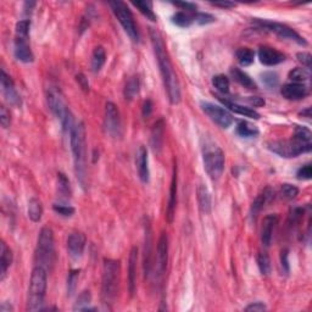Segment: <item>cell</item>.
<instances>
[{
	"mask_svg": "<svg viewBox=\"0 0 312 312\" xmlns=\"http://www.w3.org/2000/svg\"><path fill=\"white\" fill-rule=\"evenodd\" d=\"M231 75H232L233 80L237 82L238 84H241L242 87L247 88V89H250V90L257 89L256 83H255L253 78H251L248 74H245L244 71H242L241 68L233 67L231 70Z\"/></svg>",
	"mask_w": 312,
	"mask_h": 312,
	"instance_id": "f1b7e54d",
	"label": "cell"
},
{
	"mask_svg": "<svg viewBox=\"0 0 312 312\" xmlns=\"http://www.w3.org/2000/svg\"><path fill=\"white\" fill-rule=\"evenodd\" d=\"M133 5L146 16L148 20L156 22V15L154 14L153 3L151 2H134Z\"/></svg>",
	"mask_w": 312,
	"mask_h": 312,
	"instance_id": "74e56055",
	"label": "cell"
},
{
	"mask_svg": "<svg viewBox=\"0 0 312 312\" xmlns=\"http://www.w3.org/2000/svg\"><path fill=\"white\" fill-rule=\"evenodd\" d=\"M172 22L178 27L188 28L194 22V15L191 12L178 11L172 16Z\"/></svg>",
	"mask_w": 312,
	"mask_h": 312,
	"instance_id": "e575fe53",
	"label": "cell"
},
{
	"mask_svg": "<svg viewBox=\"0 0 312 312\" xmlns=\"http://www.w3.org/2000/svg\"><path fill=\"white\" fill-rule=\"evenodd\" d=\"M261 80H262L265 86L267 88H271V89H275L279 83L278 75H277L276 72H263V74L261 75Z\"/></svg>",
	"mask_w": 312,
	"mask_h": 312,
	"instance_id": "ee69618b",
	"label": "cell"
},
{
	"mask_svg": "<svg viewBox=\"0 0 312 312\" xmlns=\"http://www.w3.org/2000/svg\"><path fill=\"white\" fill-rule=\"evenodd\" d=\"M173 5L178 6L182 10H185L187 12H194L197 10V5L194 3H188V2H182V3H173Z\"/></svg>",
	"mask_w": 312,
	"mask_h": 312,
	"instance_id": "f5cc1de1",
	"label": "cell"
},
{
	"mask_svg": "<svg viewBox=\"0 0 312 312\" xmlns=\"http://www.w3.org/2000/svg\"><path fill=\"white\" fill-rule=\"evenodd\" d=\"M137 263L138 248L133 247L129 251L128 260V291L131 296H133L135 291H137Z\"/></svg>",
	"mask_w": 312,
	"mask_h": 312,
	"instance_id": "7402d4cb",
	"label": "cell"
},
{
	"mask_svg": "<svg viewBox=\"0 0 312 312\" xmlns=\"http://www.w3.org/2000/svg\"><path fill=\"white\" fill-rule=\"evenodd\" d=\"M257 54L260 62L265 66H276L285 61V55L280 53L279 50L271 48V46H261Z\"/></svg>",
	"mask_w": 312,
	"mask_h": 312,
	"instance_id": "ac0fdd59",
	"label": "cell"
},
{
	"mask_svg": "<svg viewBox=\"0 0 312 312\" xmlns=\"http://www.w3.org/2000/svg\"><path fill=\"white\" fill-rule=\"evenodd\" d=\"M299 115L302 116V117L310 119L311 118V108H306L305 110H302V111L299 113Z\"/></svg>",
	"mask_w": 312,
	"mask_h": 312,
	"instance_id": "91938a15",
	"label": "cell"
},
{
	"mask_svg": "<svg viewBox=\"0 0 312 312\" xmlns=\"http://www.w3.org/2000/svg\"><path fill=\"white\" fill-rule=\"evenodd\" d=\"M273 190L271 188H266L261 194H258L256 197V199L254 200L253 205H251V209H250V215L253 221L256 220V217L258 213L262 211V209L265 207V205H266L269 201L273 198Z\"/></svg>",
	"mask_w": 312,
	"mask_h": 312,
	"instance_id": "484cf974",
	"label": "cell"
},
{
	"mask_svg": "<svg viewBox=\"0 0 312 312\" xmlns=\"http://www.w3.org/2000/svg\"><path fill=\"white\" fill-rule=\"evenodd\" d=\"M201 109L203 111L209 116L210 119H212L217 126H220L221 128L227 129L233 124L234 118L225 108L222 106L216 105V104L204 102L201 103Z\"/></svg>",
	"mask_w": 312,
	"mask_h": 312,
	"instance_id": "7c38bea8",
	"label": "cell"
},
{
	"mask_svg": "<svg viewBox=\"0 0 312 312\" xmlns=\"http://www.w3.org/2000/svg\"><path fill=\"white\" fill-rule=\"evenodd\" d=\"M213 6H217V8H222V9H232V8H235V3H232V2H215L212 3Z\"/></svg>",
	"mask_w": 312,
	"mask_h": 312,
	"instance_id": "9f6ffc18",
	"label": "cell"
},
{
	"mask_svg": "<svg viewBox=\"0 0 312 312\" xmlns=\"http://www.w3.org/2000/svg\"><path fill=\"white\" fill-rule=\"evenodd\" d=\"M92 304V293L90 291H83L78 295L77 300L75 302V311H84V308Z\"/></svg>",
	"mask_w": 312,
	"mask_h": 312,
	"instance_id": "f35d334b",
	"label": "cell"
},
{
	"mask_svg": "<svg viewBox=\"0 0 312 312\" xmlns=\"http://www.w3.org/2000/svg\"><path fill=\"white\" fill-rule=\"evenodd\" d=\"M167 262H169V238L166 233H162L157 244V271L159 278L165 276Z\"/></svg>",
	"mask_w": 312,
	"mask_h": 312,
	"instance_id": "ffe728a7",
	"label": "cell"
},
{
	"mask_svg": "<svg viewBox=\"0 0 312 312\" xmlns=\"http://www.w3.org/2000/svg\"><path fill=\"white\" fill-rule=\"evenodd\" d=\"M135 165H137L138 176L143 183H148L150 179L149 171V157H148V150L144 146H140L137 151V159H135Z\"/></svg>",
	"mask_w": 312,
	"mask_h": 312,
	"instance_id": "44dd1931",
	"label": "cell"
},
{
	"mask_svg": "<svg viewBox=\"0 0 312 312\" xmlns=\"http://www.w3.org/2000/svg\"><path fill=\"white\" fill-rule=\"evenodd\" d=\"M80 270H71L70 273L67 276V295L72 296L76 293L77 289V283L78 278H80Z\"/></svg>",
	"mask_w": 312,
	"mask_h": 312,
	"instance_id": "b9f144b4",
	"label": "cell"
},
{
	"mask_svg": "<svg viewBox=\"0 0 312 312\" xmlns=\"http://www.w3.org/2000/svg\"><path fill=\"white\" fill-rule=\"evenodd\" d=\"M235 56H237L238 62L244 67L250 66L255 60V52L250 48H239L235 52Z\"/></svg>",
	"mask_w": 312,
	"mask_h": 312,
	"instance_id": "d590c367",
	"label": "cell"
},
{
	"mask_svg": "<svg viewBox=\"0 0 312 312\" xmlns=\"http://www.w3.org/2000/svg\"><path fill=\"white\" fill-rule=\"evenodd\" d=\"M0 82H2V90L3 94H4L5 100L8 102L10 105L16 106V108H20L22 105V100L18 92L15 88L14 81L11 80V77L4 70H2V76H0Z\"/></svg>",
	"mask_w": 312,
	"mask_h": 312,
	"instance_id": "5bb4252c",
	"label": "cell"
},
{
	"mask_svg": "<svg viewBox=\"0 0 312 312\" xmlns=\"http://www.w3.org/2000/svg\"><path fill=\"white\" fill-rule=\"evenodd\" d=\"M58 194L62 200H68L72 194L70 181L66 177L65 173L62 172L58 173Z\"/></svg>",
	"mask_w": 312,
	"mask_h": 312,
	"instance_id": "836d02e7",
	"label": "cell"
},
{
	"mask_svg": "<svg viewBox=\"0 0 312 312\" xmlns=\"http://www.w3.org/2000/svg\"><path fill=\"white\" fill-rule=\"evenodd\" d=\"M288 77L291 78L293 82L295 83H305L311 78L310 70L307 68H302V67H296L294 70H292L289 72Z\"/></svg>",
	"mask_w": 312,
	"mask_h": 312,
	"instance_id": "8d00e7d4",
	"label": "cell"
},
{
	"mask_svg": "<svg viewBox=\"0 0 312 312\" xmlns=\"http://www.w3.org/2000/svg\"><path fill=\"white\" fill-rule=\"evenodd\" d=\"M55 260V244L54 233L49 227H43L38 235L34 262L36 266L44 267L45 270L52 269Z\"/></svg>",
	"mask_w": 312,
	"mask_h": 312,
	"instance_id": "8992f818",
	"label": "cell"
},
{
	"mask_svg": "<svg viewBox=\"0 0 312 312\" xmlns=\"http://www.w3.org/2000/svg\"><path fill=\"white\" fill-rule=\"evenodd\" d=\"M12 260H14V257H12L11 249L6 245L5 242H2V244H0V280L5 279Z\"/></svg>",
	"mask_w": 312,
	"mask_h": 312,
	"instance_id": "83f0119b",
	"label": "cell"
},
{
	"mask_svg": "<svg viewBox=\"0 0 312 312\" xmlns=\"http://www.w3.org/2000/svg\"><path fill=\"white\" fill-rule=\"evenodd\" d=\"M249 103L254 106H262L265 105V100L261 99L258 97H254V99H249Z\"/></svg>",
	"mask_w": 312,
	"mask_h": 312,
	"instance_id": "6f0895ef",
	"label": "cell"
},
{
	"mask_svg": "<svg viewBox=\"0 0 312 312\" xmlns=\"http://www.w3.org/2000/svg\"><path fill=\"white\" fill-rule=\"evenodd\" d=\"M267 310V306L266 305L263 304L262 301H256V302H251L250 305H248L247 307H245V311H257V312H261V311H265Z\"/></svg>",
	"mask_w": 312,
	"mask_h": 312,
	"instance_id": "816d5d0a",
	"label": "cell"
},
{
	"mask_svg": "<svg viewBox=\"0 0 312 312\" xmlns=\"http://www.w3.org/2000/svg\"><path fill=\"white\" fill-rule=\"evenodd\" d=\"M153 109H154L153 102H151L150 99H147L143 104V109H141V112H143L144 117H149L151 113H153Z\"/></svg>",
	"mask_w": 312,
	"mask_h": 312,
	"instance_id": "11a10c76",
	"label": "cell"
},
{
	"mask_svg": "<svg viewBox=\"0 0 312 312\" xmlns=\"http://www.w3.org/2000/svg\"><path fill=\"white\" fill-rule=\"evenodd\" d=\"M28 217L34 223L40 222V220H42L43 205L37 198H32V199L28 201Z\"/></svg>",
	"mask_w": 312,
	"mask_h": 312,
	"instance_id": "1f68e13d",
	"label": "cell"
},
{
	"mask_svg": "<svg viewBox=\"0 0 312 312\" xmlns=\"http://www.w3.org/2000/svg\"><path fill=\"white\" fill-rule=\"evenodd\" d=\"M310 93L308 87L304 83H286L280 88V94L286 100H302Z\"/></svg>",
	"mask_w": 312,
	"mask_h": 312,
	"instance_id": "e0dca14e",
	"label": "cell"
},
{
	"mask_svg": "<svg viewBox=\"0 0 312 312\" xmlns=\"http://www.w3.org/2000/svg\"><path fill=\"white\" fill-rule=\"evenodd\" d=\"M197 199L199 209L205 215H209L212 209V200H211V194L206 185L199 184L197 188Z\"/></svg>",
	"mask_w": 312,
	"mask_h": 312,
	"instance_id": "4316f807",
	"label": "cell"
},
{
	"mask_svg": "<svg viewBox=\"0 0 312 312\" xmlns=\"http://www.w3.org/2000/svg\"><path fill=\"white\" fill-rule=\"evenodd\" d=\"M121 262L113 258H104L102 278V299L106 307L111 306L118 294Z\"/></svg>",
	"mask_w": 312,
	"mask_h": 312,
	"instance_id": "277c9868",
	"label": "cell"
},
{
	"mask_svg": "<svg viewBox=\"0 0 312 312\" xmlns=\"http://www.w3.org/2000/svg\"><path fill=\"white\" fill-rule=\"evenodd\" d=\"M299 194V188L295 187L293 184L284 183L280 187V195H282L283 199L285 200H293L298 197Z\"/></svg>",
	"mask_w": 312,
	"mask_h": 312,
	"instance_id": "7bdbcfd3",
	"label": "cell"
},
{
	"mask_svg": "<svg viewBox=\"0 0 312 312\" xmlns=\"http://www.w3.org/2000/svg\"><path fill=\"white\" fill-rule=\"evenodd\" d=\"M48 286V273L44 267L36 266L32 270L27 294V310H42Z\"/></svg>",
	"mask_w": 312,
	"mask_h": 312,
	"instance_id": "5b68a950",
	"label": "cell"
},
{
	"mask_svg": "<svg viewBox=\"0 0 312 312\" xmlns=\"http://www.w3.org/2000/svg\"><path fill=\"white\" fill-rule=\"evenodd\" d=\"M235 133L242 138H255L257 137L260 132H258V128L256 126L250 124V122L241 121L238 124L237 128H235Z\"/></svg>",
	"mask_w": 312,
	"mask_h": 312,
	"instance_id": "4dcf8cb0",
	"label": "cell"
},
{
	"mask_svg": "<svg viewBox=\"0 0 312 312\" xmlns=\"http://www.w3.org/2000/svg\"><path fill=\"white\" fill-rule=\"evenodd\" d=\"M76 81L78 82V84H80L81 88L84 90V92H88V90H89V82H88L86 76H84L83 74H78L77 76H76Z\"/></svg>",
	"mask_w": 312,
	"mask_h": 312,
	"instance_id": "db71d44e",
	"label": "cell"
},
{
	"mask_svg": "<svg viewBox=\"0 0 312 312\" xmlns=\"http://www.w3.org/2000/svg\"><path fill=\"white\" fill-rule=\"evenodd\" d=\"M105 61H106L105 49H104L103 46H97L92 54V61H90V67H92V71L94 74H97V72L102 70L103 66L105 65Z\"/></svg>",
	"mask_w": 312,
	"mask_h": 312,
	"instance_id": "d6a6232c",
	"label": "cell"
},
{
	"mask_svg": "<svg viewBox=\"0 0 312 312\" xmlns=\"http://www.w3.org/2000/svg\"><path fill=\"white\" fill-rule=\"evenodd\" d=\"M215 21L216 18L206 12H195L194 14V22H197L198 25H209Z\"/></svg>",
	"mask_w": 312,
	"mask_h": 312,
	"instance_id": "bcb514c9",
	"label": "cell"
},
{
	"mask_svg": "<svg viewBox=\"0 0 312 312\" xmlns=\"http://www.w3.org/2000/svg\"><path fill=\"white\" fill-rule=\"evenodd\" d=\"M10 311H14V307L9 306L8 302H3L2 306H0V312H10Z\"/></svg>",
	"mask_w": 312,
	"mask_h": 312,
	"instance_id": "680465c9",
	"label": "cell"
},
{
	"mask_svg": "<svg viewBox=\"0 0 312 312\" xmlns=\"http://www.w3.org/2000/svg\"><path fill=\"white\" fill-rule=\"evenodd\" d=\"M0 124H2L3 128H9L11 124L10 112H9V110L4 105H2V108H0Z\"/></svg>",
	"mask_w": 312,
	"mask_h": 312,
	"instance_id": "681fc988",
	"label": "cell"
},
{
	"mask_svg": "<svg viewBox=\"0 0 312 312\" xmlns=\"http://www.w3.org/2000/svg\"><path fill=\"white\" fill-rule=\"evenodd\" d=\"M147 222L144 223L146 235H144V257H143V269L146 278L151 273V251H153V235H151V226L149 219H146Z\"/></svg>",
	"mask_w": 312,
	"mask_h": 312,
	"instance_id": "2e32d148",
	"label": "cell"
},
{
	"mask_svg": "<svg viewBox=\"0 0 312 312\" xmlns=\"http://www.w3.org/2000/svg\"><path fill=\"white\" fill-rule=\"evenodd\" d=\"M46 102H48V106L52 110V112L59 118L62 129L70 132L75 126V119L60 89L56 87L48 88V90H46Z\"/></svg>",
	"mask_w": 312,
	"mask_h": 312,
	"instance_id": "52a82bcc",
	"label": "cell"
},
{
	"mask_svg": "<svg viewBox=\"0 0 312 312\" xmlns=\"http://www.w3.org/2000/svg\"><path fill=\"white\" fill-rule=\"evenodd\" d=\"M296 59H298V61L302 64V66H305V67L307 68V70H310L311 68V54L310 53H298L296 54Z\"/></svg>",
	"mask_w": 312,
	"mask_h": 312,
	"instance_id": "f907efd6",
	"label": "cell"
},
{
	"mask_svg": "<svg viewBox=\"0 0 312 312\" xmlns=\"http://www.w3.org/2000/svg\"><path fill=\"white\" fill-rule=\"evenodd\" d=\"M87 132L83 122L75 124L70 131V144L74 155L75 171L82 188L86 187V162H87Z\"/></svg>",
	"mask_w": 312,
	"mask_h": 312,
	"instance_id": "3957f363",
	"label": "cell"
},
{
	"mask_svg": "<svg viewBox=\"0 0 312 312\" xmlns=\"http://www.w3.org/2000/svg\"><path fill=\"white\" fill-rule=\"evenodd\" d=\"M87 238L82 232H74L67 238V251L68 255L75 260L81 258L86 249Z\"/></svg>",
	"mask_w": 312,
	"mask_h": 312,
	"instance_id": "9a60e30c",
	"label": "cell"
},
{
	"mask_svg": "<svg viewBox=\"0 0 312 312\" xmlns=\"http://www.w3.org/2000/svg\"><path fill=\"white\" fill-rule=\"evenodd\" d=\"M277 223H278V216L267 215L262 221V228H261V243L265 248H269L273 238V231H275Z\"/></svg>",
	"mask_w": 312,
	"mask_h": 312,
	"instance_id": "603a6c76",
	"label": "cell"
},
{
	"mask_svg": "<svg viewBox=\"0 0 312 312\" xmlns=\"http://www.w3.org/2000/svg\"><path fill=\"white\" fill-rule=\"evenodd\" d=\"M257 266L260 270L261 275L269 276L271 273V261L267 253H258L257 255Z\"/></svg>",
	"mask_w": 312,
	"mask_h": 312,
	"instance_id": "60d3db41",
	"label": "cell"
},
{
	"mask_svg": "<svg viewBox=\"0 0 312 312\" xmlns=\"http://www.w3.org/2000/svg\"><path fill=\"white\" fill-rule=\"evenodd\" d=\"M296 178L302 179V181H308V179L312 178V166L311 163H306L300 169L298 170L296 172Z\"/></svg>",
	"mask_w": 312,
	"mask_h": 312,
	"instance_id": "c3c4849f",
	"label": "cell"
},
{
	"mask_svg": "<svg viewBox=\"0 0 312 312\" xmlns=\"http://www.w3.org/2000/svg\"><path fill=\"white\" fill-rule=\"evenodd\" d=\"M219 100L226 106V108H228L229 110H231V111L238 113V115L244 116V117H250L254 119H258L261 117L260 113H258L256 110H254L251 108H247V106H243L241 105V104L229 102V100L223 99V98H221V97H219Z\"/></svg>",
	"mask_w": 312,
	"mask_h": 312,
	"instance_id": "d4e9b609",
	"label": "cell"
},
{
	"mask_svg": "<svg viewBox=\"0 0 312 312\" xmlns=\"http://www.w3.org/2000/svg\"><path fill=\"white\" fill-rule=\"evenodd\" d=\"M212 84L213 87L216 88L217 90L221 94H227L229 92V87H231V83H229L228 77L225 75H217L212 78Z\"/></svg>",
	"mask_w": 312,
	"mask_h": 312,
	"instance_id": "ab89813d",
	"label": "cell"
},
{
	"mask_svg": "<svg viewBox=\"0 0 312 312\" xmlns=\"http://www.w3.org/2000/svg\"><path fill=\"white\" fill-rule=\"evenodd\" d=\"M203 162L209 177L212 181H217L225 171V153L216 144L206 143L203 147Z\"/></svg>",
	"mask_w": 312,
	"mask_h": 312,
	"instance_id": "9c48e42d",
	"label": "cell"
},
{
	"mask_svg": "<svg viewBox=\"0 0 312 312\" xmlns=\"http://www.w3.org/2000/svg\"><path fill=\"white\" fill-rule=\"evenodd\" d=\"M177 183H178V169H177V163L175 162L172 172L171 188H170L169 205H167V211H166V219L169 221V223H172L173 219H175L176 204H177Z\"/></svg>",
	"mask_w": 312,
	"mask_h": 312,
	"instance_id": "d6986e66",
	"label": "cell"
},
{
	"mask_svg": "<svg viewBox=\"0 0 312 312\" xmlns=\"http://www.w3.org/2000/svg\"><path fill=\"white\" fill-rule=\"evenodd\" d=\"M312 134L306 127L296 126L294 135L288 140H275L267 144L272 153L284 159L298 157L304 153H310L312 149Z\"/></svg>",
	"mask_w": 312,
	"mask_h": 312,
	"instance_id": "7a4b0ae2",
	"label": "cell"
},
{
	"mask_svg": "<svg viewBox=\"0 0 312 312\" xmlns=\"http://www.w3.org/2000/svg\"><path fill=\"white\" fill-rule=\"evenodd\" d=\"M105 129L113 138L121 135V116L118 108L112 102H108L105 105Z\"/></svg>",
	"mask_w": 312,
	"mask_h": 312,
	"instance_id": "4fadbf2b",
	"label": "cell"
},
{
	"mask_svg": "<svg viewBox=\"0 0 312 312\" xmlns=\"http://www.w3.org/2000/svg\"><path fill=\"white\" fill-rule=\"evenodd\" d=\"M280 267H282V272L284 273L285 276H288L289 272H291L288 249H283L282 253H280Z\"/></svg>",
	"mask_w": 312,
	"mask_h": 312,
	"instance_id": "7dc6e473",
	"label": "cell"
},
{
	"mask_svg": "<svg viewBox=\"0 0 312 312\" xmlns=\"http://www.w3.org/2000/svg\"><path fill=\"white\" fill-rule=\"evenodd\" d=\"M163 137H165V121H163V118H160L154 124L150 133V144L155 153L161 151Z\"/></svg>",
	"mask_w": 312,
	"mask_h": 312,
	"instance_id": "cb8c5ba5",
	"label": "cell"
},
{
	"mask_svg": "<svg viewBox=\"0 0 312 312\" xmlns=\"http://www.w3.org/2000/svg\"><path fill=\"white\" fill-rule=\"evenodd\" d=\"M149 34L154 53H155L157 62H159L160 74H161L163 87H165L167 97H169L170 103L172 105H177V104L181 103L182 99L181 84H179L178 77L176 75L175 68H173L171 60H170L165 42H163L162 36L160 34L159 31L154 30V28H150Z\"/></svg>",
	"mask_w": 312,
	"mask_h": 312,
	"instance_id": "6da1fadb",
	"label": "cell"
},
{
	"mask_svg": "<svg viewBox=\"0 0 312 312\" xmlns=\"http://www.w3.org/2000/svg\"><path fill=\"white\" fill-rule=\"evenodd\" d=\"M253 23L258 28H261V30L266 31V32L275 33L276 36L283 38V39L292 40V42L298 43L299 45H307V40L304 37H301L295 30H293V28L286 26L284 23L269 20H261V18H253Z\"/></svg>",
	"mask_w": 312,
	"mask_h": 312,
	"instance_id": "30bf717a",
	"label": "cell"
},
{
	"mask_svg": "<svg viewBox=\"0 0 312 312\" xmlns=\"http://www.w3.org/2000/svg\"><path fill=\"white\" fill-rule=\"evenodd\" d=\"M110 8L112 9V12L115 14L116 18H117L119 25H121L122 28L125 30V32L128 34V37L131 38L133 42H139L140 36H139V31H138L137 25L134 22V17L132 15L131 10L125 3L118 2H110L109 3Z\"/></svg>",
	"mask_w": 312,
	"mask_h": 312,
	"instance_id": "8fae6325",
	"label": "cell"
},
{
	"mask_svg": "<svg viewBox=\"0 0 312 312\" xmlns=\"http://www.w3.org/2000/svg\"><path fill=\"white\" fill-rule=\"evenodd\" d=\"M139 90H140L139 77H138V76H132L125 86L124 89L125 99L128 100V102H132V100L139 94Z\"/></svg>",
	"mask_w": 312,
	"mask_h": 312,
	"instance_id": "f546056e",
	"label": "cell"
},
{
	"mask_svg": "<svg viewBox=\"0 0 312 312\" xmlns=\"http://www.w3.org/2000/svg\"><path fill=\"white\" fill-rule=\"evenodd\" d=\"M31 20L18 21L15 27L14 54L18 61L23 64H31L34 61V55L30 45Z\"/></svg>",
	"mask_w": 312,
	"mask_h": 312,
	"instance_id": "ba28073f",
	"label": "cell"
},
{
	"mask_svg": "<svg viewBox=\"0 0 312 312\" xmlns=\"http://www.w3.org/2000/svg\"><path fill=\"white\" fill-rule=\"evenodd\" d=\"M53 210L56 213L62 217H71L75 213V207L70 205H62V204H54L53 205Z\"/></svg>",
	"mask_w": 312,
	"mask_h": 312,
	"instance_id": "f6af8a7d",
	"label": "cell"
}]
</instances>
